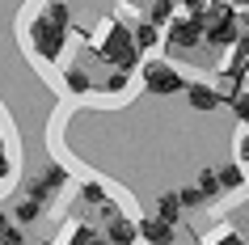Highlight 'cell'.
Returning <instances> with one entry per match:
<instances>
[{
  "label": "cell",
  "mask_w": 249,
  "mask_h": 245,
  "mask_svg": "<svg viewBox=\"0 0 249 245\" xmlns=\"http://www.w3.org/2000/svg\"><path fill=\"white\" fill-rule=\"evenodd\" d=\"M97 55H102V59H110L118 72H131V68H140V47L131 42V30L118 26V21H110V34L102 38Z\"/></svg>",
  "instance_id": "obj_1"
},
{
  "label": "cell",
  "mask_w": 249,
  "mask_h": 245,
  "mask_svg": "<svg viewBox=\"0 0 249 245\" xmlns=\"http://www.w3.org/2000/svg\"><path fill=\"white\" fill-rule=\"evenodd\" d=\"M30 42H34V51L42 55V59H59L64 55V42H68V30L51 26L47 17H38L34 26H30Z\"/></svg>",
  "instance_id": "obj_2"
},
{
  "label": "cell",
  "mask_w": 249,
  "mask_h": 245,
  "mask_svg": "<svg viewBox=\"0 0 249 245\" xmlns=\"http://www.w3.org/2000/svg\"><path fill=\"white\" fill-rule=\"evenodd\" d=\"M144 85H148L152 93H165V97L186 89L182 72H178L173 64H165V59H152V64H144Z\"/></svg>",
  "instance_id": "obj_3"
},
{
  "label": "cell",
  "mask_w": 249,
  "mask_h": 245,
  "mask_svg": "<svg viewBox=\"0 0 249 245\" xmlns=\"http://www.w3.org/2000/svg\"><path fill=\"white\" fill-rule=\"evenodd\" d=\"M198 38H203V13H190L169 26V47H178V51H190Z\"/></svg>",
  "instance_id": "obj_4"
},
{
  "label": "cell",
  "mask_w": 249,
  "mask_h": 245,
  "mask_svg": "<svg viewBox=\"0 0 249 245\" xmlns=\"http://www.w3.org/2000/svg\"><path fill=\"white\" fill-rule=\"evenodd\" d=\"M64 182H68V169H47V173H38V178L30 182V194H26V199H38V203H47L51 194L64 190Z\"/></svg>",
  "instance_id": "obj_5"
},
{
  "label": "cell",
  "mask_w": 249,
  "mask_h": 245,
  "mask_svg": "<svg viewBox=\"0 0 249 245\" xmlns=\"http://www.w3.org/2000/svg\"><path fill=\"white\" fill-rule=\"evenodd\" d=\"M186 102L207 114V110H215V106H220V89H211V85H186Z\"/></svg>",
  "instance_id": "obj_6"
},
{
  "label": "cell",
  "mask_w": 249,
  "mask_h": 245,
  "mask_svg": "<svg viewBox=\"0 0 249 245\" xmlns=\"http://www.w3.org/2000/svg\"><path fill=\"white\" fill-rule=\"evenodd\" d=\"M135 232H140V237H144L148 245H160V241H173V228L169 224H165V220H140V224H135Z\"/></svg>",
  "instance_id": "obj_7"
},
{
  "label": "cell",
  "mask_w": 249,
  "mask_h": 245,
  "mask_svg": "<svg viewBox=\"0 0 249 245\" xmlns=\"http://www.w3.org/2000/svg\"><path fill=\"white\" fill-rule=\"evenodd\" d=\"M106 237H110V245H131L140 232H135V224L131 220H123V216H114L110 220V228H106Z\"/></svg>",
  "instance_id": "obj_8"
},
{
  "label": "cell",
  "mask_w": 249,
  "mask_h": 245,
  "mask_svg": "<svg viewBox=\"0 0 249 245\" xmlns=\"http://www.w3.org/2000/svg\"><path fill=\"white\" fill-rule=\"evenodd\" d=\"M157 220H165L169 228L182 220V203H178V194H160V199H157Z\"/></svg>",
  "instance_id": "obj_9"
},
{
  "label": "cell",
  "mask_w": 249,
  "mask_h": 245,
  "mask_svg": "<svg viewBox=\"0 0 249 245\" xmlns=\"http://www.w3.org/2000/svg\"><path fill=\"white\" fill-rule=\"evenodd\" d=\"M215 182H220V190H241L245 173H241L236 165H220V169H215Z\"/></svg>",
  "instance_id": "obj_10"
},
{
  "label": "cell",
  "mask_w": 249,
  "mask_h": 245,
  "mask_svg": "<svg viewBox=\"0 0 249 245\" xmlns=\"http://www.w3.org/2000/svg\"><path fill=\"white\" fill-rule=\"evenodd\" d=\"M42 17H47L51 26H59V30H68V26H72V13H68V4H64V0H51V9H47Z\"/></svg>",
  "instance_id": "obj_11"
},
{
  "label": "cell",
  "mask_w": 249,
  "mask_h": 245,
  "mask_svg": "<svg viewBox=\"0 0 249 245\" xmlns=\"http://www.w3.org/2000/svg\"><path fill=\"white\" fill-rule=\"evenodd\" d=\"M135 47H157V42H160V30L157 26H152V21H140V26H135Z\"/></svg>",
  "instance_id": "obj_12"
},
{
  "label": "cell",
  "mask_w": 249,
  "mask_h": 245,
  "mask_svg": "<svg viewBox=\"0 0 249 245\" xmlns=\"http://www.w3.org/2000/svg\"><path fill=\"white\" fill-rule=\"evenodd\" d=\"M198 194H203V199H215V194H220V182H215V169H203V173H198V186H195Z\"/></svg>",
  "instance_id": "obj_13"
},
{
  "label": "cell",
  "mask_w": 249,
  "mask_h": 245,
  "mask_svg": "<svg viewBox=\"0 0 249 245\" xmlns=\"http://www.w3.org/2000/svg\"><path fill=\"white\" fill-rule=\"evenodd\" d=\"M38 216H42V203H38V199H21V203H17V220H21V224H34Z\"/></svg>",
  "instance_id": "obj_14"
},
{
  "label": "cell",
  "mask_w": 249,
  "mask_h": 245,
  "mask_svg": "<svg viewBox=\"0 0 249 245\" xmlns=\"http://www.w3.org/2000/svg\"><path fill=\"white\" fill-rule=\"evenodd\" d=\"M169 17H173V0H157V4L148 9V21H152V26H160V21H169Z\"/></svg>",
  "instance_id": "obj_15"
},
{
  "label": "cell",
  "mask_w": 249,
  "mask_h": 245,
  "mask_svg": "<svg viewBox=\"0 0 249 245\" xmlns=\"http://www.w3.org/2000/svg\"><path fill=\"white\" fill-rule=\"evenodd\" d=\"M68 89H72V93H89V89H93V80L85 76L80 68H68Z\"/></svg>",
  "instance_id": "obj_16"
},
{
  "label": "cell",
  "mask_w": 249,
  "mask_h": 245,
  "mask_svg": "<svg viewBox=\"0 0 249 245\" xmlns=\"http://www.w3.org/2000/svg\"><path fill=\"white\" fill-rule=\"evenodd\" d=\"M68 245H102V237H97V228H89V224H80V228H76V237H72Z\"/></svg>",
  "instance_id": "obj_17"
},
{
  "label": "cell",
  "mask_w": 249,
  "mask_h": 245,
  "mask_svg": "<svg viewBox=\"0 0 249 245\" xmlns=\"http://www.w3.org/2000/svg\"><path fill=\"white\" fill-rule=\"evenodd\" d=\"M232 114L241 118V123H249V93H236L232 97Z\"/></svg>",
  "instance_id": "obj_18"
},
{
  "label": "cell",
  "mask_w": 249,
  "mask_h": 245,
  "mask_svg": "<svg viewBox=\"0 0 249 245\" xmlns=\"http://www.w3.org/2000/svg\"><path fill=\"white\" fill-rule=\"evenodd\" d=\"M178 203H182V211H186V207H198V203H207V199H203V194H198L195 186H190V190H182V194H178Z\"/></svg>",
  "instance_id": "obj_19"
},
{
  "label": "cell",
  "mask_w": 249,
  "mask_h": 245,
  "mask_svg": "<svg viewBox=\"0 0 249 245\" xmlns=\"http://www.w3.org/2000/svg\"><path fill=\"white\" fill-rule=\"evenodd\" d=\"M0 245H26V237H21V228H13V224H9V228L0 232Z\"/></svg>",
  "instance_id": "obj_20"
},
{
  "label": "cell",
  "mask_w": 249,
  "mask_h": 245,
  "mask_svg": "<svg viewBox=\"0 0 249 245\" xmlns=\"http://www.w3.org/2000/svg\"><path fill=\"white\" fill-rule=\"evenodd\" d=\"M127 76H131V72H114V76L106 80V89H110V93H118L123 85H127Z\"/></svg>",
  "instance_id": "obj_21"
},
{
  "label": "cell",
  "mask_w": 249,
  "mask_h": 245,
  "mask_svg": "<svg viewBox=\"0 0 249 245\" xmlns=\"http://www.w3.org/2000/svg\"><path fill=\"white\" fill-rule=\"evenodd\" d=\"M186 9H190V13H203V9H207V0H182Z\"/></svg>",
  "instance_id": "obj_22"
},
{
  "label": "cell",
  "mask_w": 249,
  "mask_h": 245,
  "mask_svg": "<svg viewBox=\"0 0 249 245\" xmlns=\"http://www.w3.org/2000/svg\"><path fill=\"white\" fill-rule=\"evenodd\" d=\"M215 245H245V241H241L236 232H224V241H215Z\"/></svg>",
  "instance_id": "obj_23"
},
{
  "label": "cell",
  "mask_w": 249,
  "mask_h": 245,
  "mask_svg": "<svg viewBox=\"0 0 249 245\" xmlns=\"http://www.w3.org/2000/svg\"><path fill=\"white\" fill-rule=\"evenodd\" d=\"M241 161H249V135L241 140Z\"/></svg>",
  "instance_id": "obj_24"
},
{
  "label": "cell",
  "mask_w": 249,
  "mask_h": 245,
  "mask_svg": "<svg viewBox=\"0 0 249 245\" xmlns=\"http://www.w3.org/2000/svg\"><path fill=\"white\" fill-rule=\"evenodd\" d=\"M9 228V216H4V207H0V232Z\"/></svg>",
  "instance_id": "obj_25"
},
{
  "label": "cell",
  "mask_w": 249,
  "mask_h": 245,
  "mask_svg": "<svg viewBox=\"0 0 249 245\" xmlns=\"http://www.w3.org/2000/svg\"><path fill=\"white\" fill-rule=\"evenodd\" d=\"M0 178H4V156H0Z\"/></svg>",
  "instance_id": "obj_26"
},
{
  "label": "cell",
  "mask_w": 249,
  "mask_h": 245,
  "mask_svg": "<svg viewBox=\"0 0 249 245\" xmlns=\"http://www.w3.org/2000/svg\"><path fill=\"white\" fill-rule=\"evenodd\" d=\"M160 245H173V241H160Z\"/></svg>",
  "instance_id": "obj_27"
},
{
  "label": "cell",
  "mask_w": 249,
  "mask_h": 245,
  "mask_svg": "<svg viewBox=\"0 0 249 245\" xmlns=\"http://www.w3.org/2000/svg\"><path fill=\"white\" fill-rule=\"evenodd\" d=\"M245 211H249V207H245Z\"/></svg>",
  "instance_id": "obj_28"
},
{
  "label": "cell",
  "mask_w": 249,
  "mask_h": 245,
  "mask_svg": "<svg viewBox=\"0 0 249 245\" xmlns=\"http://www.w3.org/2000/svg\"><path fill=\"white\" fill-rule=\"evenodd\" d=\"M245 38H249V34H245Z\"/></svg>",
  "instance_id": "obj_29"
}]
</instances>
